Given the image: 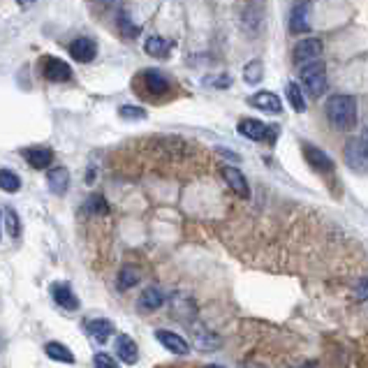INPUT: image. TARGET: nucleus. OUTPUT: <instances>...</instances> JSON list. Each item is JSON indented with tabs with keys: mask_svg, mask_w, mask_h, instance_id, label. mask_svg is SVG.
<instances>
[{
	"mask_svg": "<svg viewBox=\"0 0 368 368\" xmlns=\"http://www.w3.org/2000/svg\"><path fill=\"white\" fill-rule=\"evenodd\" d=\"M144 51L153 58H167L171 51V42L164 40L160 35H148L144 42Z\"/></svg>",
	"mask_w": 368,
	"mask_h": 368,
	"instance_id": "f3484780",
	"label": "nucleus"
},
{
	"mask_svg": "<svg viewBox=\"0 0 368 368\" xmlns=\"http://www.w3.org/2000/svg\"><path fill=\"white\" fill-rule=\"evenodd\" d=\"M44 352H47L49 359H54V362H63V364H74V355L72 350L67 348L63 343H47L44 345Z\"/></svg>",
	"mask_w": 368,
	"mask_h": 368,
	"instance_id": "aec40b11",
	"label": "nucleus"
},
{
	"mask_svg": "<svg viewBox=\"0 0 368 368\" xmlns=\"http://www.w3.org/2000/svg\"><path fill=\"white\" fill-rule=\"evenodd\" d=\"M155 341L160 343L164 350H169L171 355H176V357H187V355H190V343H187L183 336H178L176 332H169V329H157Z\"/></svg>",
	"mask_w": 368,
	"mask_h": 368,
	"instance_id": "423d86ee",
	"label": "nucleus"
},
{
	"mask_svg": "<svg viewBox=\"0 0 368 368\" xmlns=\"http://www.w3.org/2000/svg\"><path fill=\"white\" fill-rule=\"evenodd\" d=\"M208 86H213V88H229L232 86V77H229V74H218V79H208Z\"/></svg>",
	"mask_w": 368,
	"mask_h": 368,
	"instance_id": "2f4dec72",
	"label": "nucleus"
},
{
	"mask_svg": "<svg viewBox=\"0 0 368 368\" xmlns=\"http://www.w3.org/2000/svg\"><path fill=\"white\" fill-rule=\"evenodd\" d=\"M97 3H100V5L104 7V10H109V12H116V10H121L125 0H97Z\"/></svg>",
	"mask_w": 368,
	"mask_h": 368,
	"instance_id": "72a5a7b5",
	"label": "nucleus"
},
{
	"mask_svg": "<svg viewBox=\"0 0 368 368\" xmlns=\"http://www.w3.org/2000/svg\"><path fill=\"white\" fill-rule=\"evenodd\" d=\"M17 3H19L21 7H28V5H33V3H35V0H17Z\"/></svg>",
	"mask_w": 368,
	"mask_h": 368,
	"instance_id": "e433bc0d",
	"label": "nucleus"
},
{
	"mask_svg": "<svg viewBox=\"0 0 368 368\" xmlns=\"http://www.w3.org/2000/svg\"><path fill=\"white\" fill-rule=\"evenodd\" d=\"M355 295H357L359 302H368V278L359 281V285L355 288Z\"/></svg>",
	"mask_w": 368,
	"mask_h": 368,
	"instance_id": "473e14b6",
	"label": "nucleus"
},
{
	"mask_svg": "<svg viewBox=\"0 0 368 368\" xmlns=\"http://www.w3.org/2000/svg\"><path fill=\"white\" fill-rule=\"evenodd\" d=\"M162 304H164V295L157 288H146L139 295V311L153 313L157 308H162Z\"/></svg>",
	"mask_w": 368,
	"mask_h": 368,
	"instance_id": "a211bd4d",
	"label": "nucleus"
},
{
	"mask_svg": "<svg viewBox=\"0 0 368 368\" xmlns=\"http://www.w3.org/2000/svg\"><path fill=\"white\" fill-rule=\"evenodd\" d=\"M47 183H49V190L54 194H65L67 187H70V171L58 164V167L47 171Z\"/></svg>",
	"mask_w": 368,
	"mask_h": 368,
	"instance_id": "dca6fc26",
	"label": "nucleus"
},
{
	"mask_svg": "<svg viewBox=\"0 0 368 368\" xmlns=\"http://www.w3.org/2000/svg\"><path fill=\"white\" fill-rule=\"evenodd\" d=\"M86 332L91 334L97 343H107L111 334H114V322L109 320H91L86 325Z\"/></svg>",
	"mask_w": 368,
	"mask_h": 368,
	"instance_id": "6ab92c4d",
	"label": "nucleus"
},
{
	"mask_svg": "<svg viewBox=\"0 0 368 368\" xmlns=\"http://www.w3.org/2000/svg\"><path fill=\"white\" fill-rule=\"evenodd\" d=\"M141 81H144V91L148 95H155V97H160V95H167L169 93V77L164 74L162 70H157V67H148V70H144L139 74Z\"/></svg>",
	"mask_w": 368,
	"mask_h": 368,
	"instance_id": "39448f33",
	"label": "nucleus"
},
{
	"mask_svg": "<svg viewBox=\"0 0 368 368\" xmlns=\"http://www.w3.org/2000/svg\"><path fill=\"white\" fill-rule=\"evenodd\" d=\"M116 26H118V33H121L125 40H134V37H139V33H141V26L134 24L130 14H125V12H118Z\"/></svg>",
	"mask_w": 368,
	"mask_h": 368,
	"instance_id": "412c9836",
	"label": "nucleus"
},
{
	"mask_svg": "<svg viewBox=\"0 0 368 368\" xmlns=\"http://www.w3.org/2000/svg\"><path fill=\"white\" fill-rule=\"evenodd\" d=\"M194 348L197 350H215V348H220V338H218L213 332H208L206 327H201L194 332Z\"/></svg>",
	"mask_w": 368,
	"mask_h": 368,
	"instance_id": "4be33fe9",
	"label": "nucleus"
},
{
	"mask_svg": "<svg viewBox=\"0 0 368 368\" xmlns=\"http://www.w3.org/2000/svg\"><path fill=\"white\" fill-rule=\"evenodd\" d=\"M114 355L118 357V362H123V364H137V359H139V348H137V343L132 341L130 336L127 334H121L116 338V345H114Z\"/></svg>",
	"mask_w": 368,
	"mask_h": 368,
	"instance_id": "ddd939ff",
	"label": "nucleus"
},
{
	"mask_svg": "<svg viewBox=\"0 0 368 368\" xmlns=\"http://www.w3.org/2000/svg\"><path fill=\"white\" fill-rule=\"evenodd\" d=\"M70 56L79 63H91L97 56V42L93 37H77L70 44Z\"/></svg>",
	"mask_w": 368,
	"mask_h": 368,
	"instance_id": "9d476101",
	"label": "nucleus"
},
{
	"mask_svg": "<svg viewBox=\"0 0 368 368\" xmlns=\"http://www.w3.org/2000/svg\"><path fill=\"white\" fill-rule=\"evenodd\" d=\"M322 51H325V44H322L320 37H304V40L297 42L295 51H292V58H295L297 65H304V63L318 61Z\"/></svg>",
	"mask_w": 368,
	"mask_h": 368,
	"instance_id": "20e7f679",
	"label": "nucleus"
},
{
	"mask_svg": "<svg viewBox=\"0 0 368 368\" xmlns=\"http://www.w3.org/2000/svg\"><path fill=\"white\" fill-rule=\"evenodd\" d=\"M0 187H3L5 192H19L21 187V178L14 174L10 169H3L0 171Z\"/></svg>",
	"mask_w": 368,
	"mask_h": 368,
	"instance_id": "c85d7f7f",
	"label": "nucleus"
},
{
	"mask_svg": "<svg viewBox=\"0 0 368 368\" xmlns=\"http://www.w3.org/2000/svg\"><path fill=\"white\" fill-rule=\"evenodd\" d=\"M302 151H304L306 162L311 164L315 171H320V174H329V171H334V160L322 151L320 146H313V144H308V141H304Z\"/></svg>",
	"mask_w": 368,
	"mask_h": 368,
	"instance_id": "0eeeda50",
	"label": "nucleus"
},
{
	"mask_svg": "<svg viewBox=\"0 0 368 368\" xmlns=\"http://www.w3.org/2000/svg\"><path fill=\"white\" fill-rule=\"evenodd\" d=\"M248 104L253 109H260V111H267V114H283V102L281 97L271 91H257L253 95H248Z\"/></svg>",
	"mask_w": 368,
	"mask_h": 368,
	"instance_id": "1a4fd4ad",
	"label": "nucleus"
},
{
	"mask_svg": "<svg viewBox=\"0 0 368 368\" xmlns=\"http://www.w3.org/2000/svg\"><path fill=\"white\" fill-rule=\"evenodd\" d=\"M84 211L88 215H107L109 213V204L102 194H91L86 201H84Z\"/></svg>",
	"mask_w": 368,
	"mask_h": 368,
	"instance_id": "bb28decb",
	"label": "nucleus"
},
{
	"mask_svg": "<svg viewBox=\"0 0 368 368\" xmlns=\"http://www.w3.org/2000/svg\"><path fill=\"white\" fill-rule=\"evenodd\" d=\"M359 146H362V151H364V155L368 157V125L364 127L362 137H359Z\"/></svg>",
	"mask_w": 368,
	"mask_h": 368,
	"instance_id": "f704fd0d",
	"label": "nucleus"
},
{
	"mask_svg": "<svg viewBox=\"0 0 368 368\" xmlns=\"http://www.w3.org/2000/svg\"><path fill=\"white\" fill-rule=\"evenodd\" d=\"M51 297H54V302L61 308H65V311H77V308H79L77 295H74V292L67 288V285H63V283L51 285Z\"/></svg>",
	"mask_w": 368,
	"mask_h": 368,
	"instance_id": "2eb2a0df",
	"label": "nucleus"
},
{
	"mask_svg": "<svg viewBox=\"0 0 368 368\" xmlns=\"http://www.w3.org/2000/svg\"><path fill=\"white\" fill-rule=\"evenodd\" d=\"M239 134H243V137L250 141H269V144H276L278 127L262 123L257 118H243V121H239Z\"/></svg>",
	"mask_w": 368,
	"mask_h": 368,
	"instance_id": "7ed1b4c3",
	"label": "nucleus"
},
{
	"mask_svg": "<svg viewBox=\"0 0 368 368\" xmlns=\"http://www.w3.org/2000/svg\"><path fill=\"white\" fill-rule=\"evenodd\" d=\"M93 178H95V171H93V169H88V174H86V183H91Z\"/></svg>",
	"mask_w": 368,
	"mask_h": 368,
	"instance_id": "c9c22d12",
	"label": "nucleus"
},
{
	"mask_svg": "<svg viewBox=\"0 0 368 368\" xmlns=\"http://www.w3.org/2000/svg\"><path fill=\"white\" fill-rule=\"evenodd\" d=\"M299 77H302V84L306 88V93L318 100V97L325 95L327 91V65L320 61H311L299 65Z\"/></svg>",
	"mask_w": 368,
	"mask_h": 368,
	"instance_id": "f03ea898",
	"label": "nucleus"
},
{
	"mask_svg": "<svg viewBox=\"0 0 368 368\" xmlns=\"http://www.w3.org/2000/svg\"><path fill=\"white\" fill-rule=\"evenodd\" d=\"M93 364L97 366V368H114L118 362L111 355H107V352H97L95 355V359H93Z\"/></svg>",
	"mask_w": 368,
	"mask_h": 368,
	"instance_id": "7c9ffc66",
	"label": "nucleus"
},
{
	"mask_svg": "<svg viewBox=\"0 0 368 368\" xmlns=\"http://www.w3.org/2000/svg\"><path fill=\"white\" fill-rule=\"evenodd\" d=\"M118 114H121L123 121H146V109L141 107H132V104H123L121 109H118Z\"/></svg>",
	"mask_w": 368,
	"mask_h": 368,
	"instance_id": "c756f323",
	"label": "nucleus"
},
{
	"mask_svg": "<svg viewBox=\"0 0 368 368\" xmlns=\"http://www.w3.org/2000/svg\"><path fill=\"white\" fill-rule=\"evenodd\" d=\"M42 74L47 81H54V84H63V81L72 79V67L67 65L65 61L56 56H47V61L42 65Z\"/></svg>",
	"mask_w": 368,
	"mask_h": 368,
	"instance_id": "6e6552de",
	"label": "nucleus"
},
{
	"mask_svg": "<svg viewBox=\"0 0 368 368\" xmlns=\"http://www.w3.org/2000/svg\"><path fill=\"white\" fill-rule=\"evenodd\" d=\"M3 220H5V229H7V234H10L12 239H19L21 236V218L19 213L14 211L12 206H5V211H3Z\"/></svg>",
	"mask_w": 368,
	"mask_h": 368,
	"instance_id": "393cba45",
	"label": "nucleus"
},
{
	"mask_svg": "<svg viewBox=\"0 0 368 368\" xmlns=\"http://www.w3.org/2000/svg\"><path fill=\"white\" fill-rule=\"evenodd\" d=\"M285 95H288L290 107L295 111H299V114H304V111H306V97L302 93V88H299V84H295V81H288V86H285Z\"/></svg>",
	"mask_w": 368,
	"mask_h": 368,
	"instance_id": "5701e85b",
	"label": "nucleus"
},
{
	"mask_svg": "<svg viewBox=\"0 0 368 368\" xmlns=\"http://www.w3.org/2000/svg\"><path fill=\"white\" fill-rule=\"evenodd\" d=\"M290 31L297 35H306L311 33V19H308V0H299V3L292 7L290 14Z\"/></svg>",
	"mask_w": 368,
	"mask_h": 368,
	"instance_id": "f8f14e48",
	"label": "nucleus"
},
{
	"mask_svg": "<svg viewBox=\"0 0 368 368\" xmlns=\"http://www.w3.org/2000/svg\"><path fill=\"white\" fill-rule=\"evenodd\" d=\"M26 162L35 169H49L51 162H54V151L47 146H31L24 151Z\"/></svg>",
	"mask_w": 368,
	"mask_h": 368,
	"instance_id": "4468645a",
	"label": "nucleus"
},
{
	"mask_svg": "<svg viewBox=\"0 0 368 368\" xmlns=\"http://www.w3.org/2000/svg\"><path fill=\"white\" fill-rule=\"evenodd\" d=\"M141 281V274L137 271L134 267H125V269H121V274H118V283H116V288L121 290V292H125V290H130V288H134Z\"/></svg>",
	"mask_w": 368,
	"mask_h": 368,
	"instance_id": "cd10ccee",
	"label": "nucleus"
},
{
	"mask_svg": "<svg viewBox=\"0 0 368 368\" xmlns=\"http://www.w3.org/2000/svg\"><path fill=\"white\" fill-rule=\"evenodd\" d=\"M325 111H327V121L334 127H338V130L350 132L352 127L357 125V100L352 95H345V93L332 95L325 104Z\"/></svg>",
	"mask_w": 368,
	"mask_h": 368,
	"instance_id": "f257e3e1",
	"label": "nucleus"
},
{
	"mask_svg": "<svg viewBox=\"0 0 368 368\" xmlns=\"http://www.w3.org/2000/svg\"><path fill=\"white\" fill-rule=\"evenodd\" d=\"M264 79V63L262 61H250V63H246V67H243V81L248 86H257L260 81Z\"/></svg>",
	"mask_w": 368,
	"mask_h": 368,
	"instance_id": "b1692460",
	"label": "nucleus"
},
{
	"mask_svg": "<svg viewBox=\"0 0 368 368\" xmlns=\"http://www.w3.org/2000/svg\"><path fill=\"white\" fill-rule=\"evenodd\" d=\"M345 160H348V164H352L355 169H364V162L368 160V157L364 155L359 141H350V144L345 146Z\"/></svg>",
	"mask_w": 368,
	"mask_h": 368,
	"instance_id": "a878e982",
	"label": "nucleus"
},
{
	"mask_svg": "<svg viewBox=\"0 0 368 368\" xmlns=\"http://www.w3.org/2000/svg\"><path fill=\"white\" fill-rule=\"evenodd\" d=\"M222 178L227 181V185L234 190L241 199H248L250 197V185H248L246 176L241 174V169L239 167H232V164H225L222 167Z\"/></svg>",
	"mask_w": 368,
	"mask_h": 368,
	"instance_id": "9b49d317",
	"label": "nucleus"
}]
</instances>
